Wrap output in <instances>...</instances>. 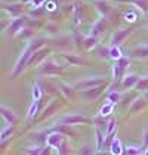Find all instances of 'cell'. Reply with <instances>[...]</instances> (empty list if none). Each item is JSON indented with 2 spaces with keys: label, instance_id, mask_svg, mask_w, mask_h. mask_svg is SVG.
I'll return each instance as SVG.
<instances>
[{
  "label": "cell",
  "instance_id": "1",
  "mask_svg": "<svg viewBox=\"0 0 148 155\" xmlns=\"http://www.w3.org/2000/svg\"><path fill=\"white\" fill-rule=\"evenodd\" d=\"M105 83V77H86V78H82L80 81L74 84V89L76 90H89V89H93V87H99Z\"/></svg>",
  "mask_w": 148,
  "mask_h": 155
},
{
  "label": "cell",
  "instance_id": "2",
  "mask_svg": "<svg viewBox=\"0 0 148 155\" xmlns=\"http://www.w3.org/2000/svg\"><path fill=\"white\" fill-rule=\"evenodd\" d=\"M34 52L31 50V48L27 45L24 49V52L21 53V56H19V59H18V62H16V65H15V68H13V71H12V78H15L16 75H19L21 72L25 70V67L28 65V62H30V58H31V55H33Z\"/></svg>",
  "mask_w": 148,
  "mask_h": 155
},
{
  "label": "cell",
  "instance_id": "3",
  "mask_svg": "<svg viewBox=\"0 0 148 155\" xmlns=\"http://www.w3.org/2000/svg\"><path fill=\"white\" fill-rule=\"evenodd\" d=\"M61 124H68V126H73V124H79V123H92V120L82 115V114H68V115H64L59 118Z\"/></svg>",
  "mask_w": 148,
  "mask_h": 155
},
{
  "label": "cell",
  "instance_id": "4",
  "mask_svg": "<svg viewBox=\"0 0 148 155\" xmlns=\"http://www.w3.org/2000/svg\"><path fill=\"white\" fill-rule=\"evenodd\" d=\"M130 31H132V28H122V30L114 31L113 36H111V38H110L111 48H113V46H117V48H119V46L124 41V38L130 34Z\"/></svg>",
  "mask_w": 148,
  "mask_h": 155
},
{
  "label": "cell",
  "instance_id": "5",
  "mask_svg": "<svg viewBox=\"0 0 148 155\" xmlns=\"http://www.w3.org/2000/svg\"><path fill=\"white\" fill-rule=\"evenodd\" d=\"M24 22H25L24 16H18V18L12 19V21L9 22V27H8V34H9L11 37L15 36L18 31H21V28H22Z\"/></svg>",
  "mask_w": 148,
  "mask_h": 155
},
{
  "label": "cell",
  "instance_id": "6",
  "mask_svg": "<svg viewBox=\"0 0 148 155\" xmlns=\"http://www.w3.org/2000/svg\"><path fill=\"white\" fill-rule=\"evenodd\" d=\"M61 70V67H58L55 62H52V61H46V62H43L42 64V67H40V74H45V75H53V74H56V72Z\"/></svg>",
  "mask_w": 148,
  "mask_h": 155
},
{
  "label": "cell",
  "instance_id": "7",
  "mask_svg": "<svg viewBox=\"0 0 148 155\" xmlns=\"http://www.w3.org/2000/svg\"><path fill=\"white\" fill-rule=\"evenodd\" d=\"M139 75L135 74V72H130V74H127L126 77L123 78V81H122V86H123V89H132V87H136V84L139 81Z\"/></svg>",
  "mask_w": 148,
  "mask_h": 155
},
{
  "label": "cell",
  "instance_id": "8",
  "mask_svg": "<svg viewBox=\"0 0 148 155\" xmlns=\"http://www.w3.org/2000/svg\"><path fill=\"white\" fill-rule=\"evenodd\" d=\"M65 139H64V136H62L61 133H56V131H53L52 134H49L48 136V139H46V143L49 145L50 148H59L61 146V143L64 142Z\"/></svg>",
  "mask_w": 148,
  "mask_h": 155
},
{
  "label": "cell",
  "instance_id": "9",
  "mask_svg": "<svg viewBox=\"0 0 148 155\" xmlns=\"http://www.w3.org/2000/svg\"><path fill=\"white\" fill-rule=\"evenodd\" d=\"M105 28H107V19L105 18H102V19H98L95 24L92 25V33H90V36L93 37H99L104 31H105Z\"/></svg>",
  "mask_w": 148,
  "mask_h": 155
},
{
  "label": "cell",
  "instance_id": "10",
  "mask_svg": "<svg viewBox=\"0 0 148 155\" xmlns=\"http://www.w3.org/2000/svg\"><path fill=\"white\" fill-rule=\"evenodd\" d=\"M0 112H2V117L6 120L11 126H13L15 123H16V120H18V117H16V114L13 112L11 108L5 107V105H2V108H0Z\"/></svg>",
  "mask_w": 148,
  "mask_h": 155
},
{
  "label": "cell",
  "instance_id": "11",
  "mask_svg": "<svg viewBox=\"0 0 148 155\" xmlns=\"http://www.w3.org/2000/svg\"><path fill=\"white\" fill-rule=\"evenodd\" d=\"M130 56H133V58H148V46H136L130 50Z\"/></svg>",
  "mask_w": 148,
  "mask_h": 155
},
{
  "label": "cell",
  "instance_id": "12",
  "mask_svg": "<svg viewBox=\"0 0 148 155\" xmlns=\"http://www.w3.org/2000/svg\"><path fill=\"white\" fill-rule=\"evenodd\" d=\"M111 154L113 155H122L123 154V146H122V140L120 139H114L110 145Z\"/></svg>",
  "mask_w": 148,
  "mask_h": 155
},
{
  "label": "cell",
  "instance_id": "13",
  "mask_svg": "<svg viewBox=\"0 0 148 155\" xmlns=\"http://www.w3.org/2000/svg\"><path fill=\"white\" fill-rule=\"evenodd\" d=\"M62 58L67 61L68 64H71V65H80V64H85V61L82 59V58H79V56H76V55H71V53H64Z\"/></svg>",
  "mask_w": 148,
  "mask_h": 155
},
{
  "label": "cell",
  "instance_id": "14",
  "mask_svg": "<svg viewBox=\"0 0 148 155\" xmlns=\"http://www.w3.org/2000/svg\"><path fill=\"white\" fill-rule=\"evenodd\" d=\"M6 11H8V13L12 16V18H18L19 15H21V11H22V6L21 5H11V6H8V8H5Z\"/></svg>",
  "mask_w": 148,
  "mask_h": 155
},
{
  "label": "cell",
  "instance_id": "15",
  "mask_svg": "<svg viewBox=\"0 0 148 155\" xmlns=\"http://www.w3.org/2000/svg\"><path fill=\"white\" fill-rule=\"evenodd\" d=\"M101 90H102V86L99 87H93V89H89V90H85V97L86 99H96L99 95H101Z\"/></svg>",
  "mask_w": 148,
  "mask_h": 155
},
{
  "label": "cell",
  "instance_id": "16",
  "mask_svg": "<svg viewBox=\"0 0 148 155\" xmlns=\"http://www.w3.org/2000/svg\"><path fill=\"white\" fill-rule=\"evenodd\" d=\"M95 6L98 8L99 12L104 15V18H107V15H108V12H110V6H108L104 0H96V2H95Z\"/></svg>",
  "mask_w": 148,
  "mask_h": 155
},
{
  "label": "cell",
  "instance_id": "17",
  "mask_svg": "<svg viewBox=\"0 0 148 155\" xmlns=\"http://www.w3.org/2000/svg\"><path fill=\"white\" fill-rule=\"evenodd\" d=\"M123 72L124 70L117 64V62H114V65H113V78L116 80V81H119L122 77H123Z\"/></svg>",
  "mask_w": 148,
  "mask_h": 155
},
{
  "label": "cell",
  "instance_id": "18",
  "mask_svg": "<svg viewBox=\"0 0 148 155\" xmlns=\"http://www.w3.org/2000/svg\"><path fill=\"white\" fill-rule=\"evenodd\" d=\"M95 133H96V151H101L102 145L105 143V140H104V131H102V129L96 127Z\"/></svg>",
  "mask_w": 148,
  "mask_h": 155
},
{
  "label": "cell",
  "instance_id": "19",
  "mask_svg": "<svg viewBox=\"0 0 148 155\" xmlns=\"http://www.w3.org/2000/svg\"><path fill=\"white\" fill-rule=\"evenodd\" d=\"M96 41H98V37H93V36L86 37L85 41H83V48L86 49V50H90V49L96 45Z\"/></svg>",
  "mask_w": 148,
  "mask_h": 155
},
{
  "label": "cell",
  "instance_id": "20",
  "mask_svg": "<svg viewBox=\"0 0 148 155\" xmlns=\"http://www.w3.org/2000/svg\"><path fill=\"white\" fill-rule=\"evenodd\" d=\"M136 89H138L139 92H147L148 90V77H141L138 84H136Z\"/></svg>",
  "mask_w": 148,
  "mask_h": 155
},
{
  "label": "cell",
  "instance_id": "21",
  "mask_svg": "<svg viewBox=\"0 0 148 155\" xmlns=\"http://www.w3.org/2000/svg\"><path fill=\"white\" fill-rule=\"evenodd\" d=\"M124 152H126V155H141L142 154V149L139 146H126Z\"/></svg>",
  "mask_w": 148,
  "mask_h": 155
},
{
  "label": "cell",
  "instance_id": "22",
  "mask_svg": "<svg viewBox=\"0 0 148 155\" xmlns=\"http://www.w3.org/2000/svg\"><path fill=\"white\" fill-rule=\"evenodd\" d=\"M116 127H117V121L113 118L108 121V127L105 129V134L107 136H111V134H114L116 133Z\"/></svg>",
  "mask_w": 148,
  "mask_h": 155
},
{
  "label": "cell",
  "instance_id": "23",
  "mask_svg": "<svg viewBox=\"0 0 148 155\" xmlns=\"http://www.w3.org/2000/svg\"><path fill=\"white\" fill-rule=\"evenodd\" d=\"M110 58L114 61H119L120 58H123L122 56V52H120V49L117 48V46H113V48L110 49Z\"/></svg>",
  "mask_w": 148,
  "mask_h": 155
},
{
  "label": "cell",
  "instance_id": "24",
  "mask_svg": "<svg viewBox=\"0 0 148 155\" xmlns=\"http://www.w3.org/2000/svg\"><path fill=\"white\" fill-rule=\"evenodd\" d=\"M37 108H39V101H34V102L31 104L30 109H28V115H27V120H31L33 117H36Z\"/></svg>",
  "mask_w": 148,
  "mask_h": 155
},
{
  "label": "cell",
  "instance_id": "25",
  "mask_svg": "<svg viewBox=\"0 0 148 155\" xmlns=\"http://www.w3.org/2000/svg\"><path fill=\"white\" fill-rule=\"evenodd\" d=\"M70 154V146H68V142L64 140L61 143V146L58 148V155H68Z\"/></svg>",
  "mask_w": 148,
  "mask_h": 155
},
{
  "label": "cell",
  "instance_id": "26",
  "mask_svg": "<svg viewBox=\"0 0 148 155\" xmlns=\"http://www.w3.org/2000/svg\"><path fill=\"white\" fill-rule=\"evenodd\" d=\"M43 45H45V40H43V38H37V40H34V41H31L28 46L31 48L33 52H37V49L40 48V46H43Z\"/></svg>",
  "mask_w": 148,
  "mask_h": 155
},
{
  "label": "cell",
  "instance_id": "27",
  "mask_svg": "<svg viewBox=\"0 0 148 155\" xmlns=\"http://www.w3.org/2000/svg\"><path fill=\"white\" fill-rule=\"evenodd\" d=\"M108 101H110L111 104H117L120 101V93L119 92H110L108 93Z\"/></svg>",
  "mask_w": 148,
  "mask_h": 155
},
{
  "label": "cell",
  "instance_id": "28",
  "mask_svg": "<svg viewBox=\"0 0 148 155\" xmlns=\"http://www.w3.org/2000/svg\"><path fill=\"white\" fill-rule=\"evenodd\" d=\"M113 107H114V104H107L105 107L101 108V115L102 117H105V115H108V114H111V111H113Z\"/></svg>",
  "mask_w": 148,
  "mask_h": 155
},
{
  "label": "cell",
  "instance_id": "29",
  "mask_svg": "<svg viewBox=\"0 0 148 155\" xmlns=\"http://www.w3.org/2000/svg\"><path fill=\"white\" fill-rule=\"evenodd\" d=\"M59 87H61L62 93L67 96V97H71V93H73V90H71V87H70V86H67L65 83H61V84H59Z\"/></svg>",
  "mask_w": 148,
  "mask_h": 155
},
{
  "label": "cell",
  "instance_id": "30",
  "mask_svg": "<svg viewBox=\"0 0 148 155\" xmlns=\"http://www.w3.org/2000/svg\"><path fill=\"white\" fill-rule=\"evenodd\" d=\"M104 117L101 115V117H98V118L93 120V123L96 124V127H99V129H107V126H108V123H105V120H102Z\"/></svg>",
  "mask_w": 148,
  "mask_h": 155
},
{
  "label": "cell",
  "instance_id": "31",
  "mask_svg": "<svg viewBox=\"0 0 148 155\" xmlns=\"http://www.w3.org/2000/svg\"><path fill=\"white\" fill-rule=\"evenodd\" d=\"M13 130H15V127H13V126H11V127H8V129H5V130L2 131V134H0V139H2V140L8 139V136H11V134L13 133Z\"/></svg>",
  "mask_w": 148,
  "mask_h": 155
},
{
  "label": "cell",
  "instance_id": "32",
  "mask_svg": "<svg viewBox=\"0 0 148 155\" xmlns=\"http://www.w3.org/2000/svg\"><path fill=\"white\" fill-rule=\"evenodd\" d=\"M42 97V90H40V87H39V84H34L33 86V99L34 101H39Z\"/></svg>",
  "mask_w": 148,
  "mask_h": 155
},
{
  "label": "cell",
  "instance_id": "33",
  "mask_svg": "<svg viewBox=\"0 0 148 155\" xmlns=\"http://www.w3.org/2000/svg\"><path fill=\"white\" fill-rule=\"evenodd\" d=\"M98 55L101 56V58H110V49L108 48H101L98 49Z\"/></svg>",
  "mask_w": 148,
  "mask_h": 155
},
{
  "label": "cell",
  "instance_id": "34",
  "mask_svg": "<svg viewBox=\"0 0 148 155\" xmlns=\"http://www.w3.org/2000/svg\"><path fill=\"white\" fill-rule=\"evenodd\" d=\"M40 149H42V148H25L24 149V152L27 155H40Z\"/></svg>",
  "mask_w": 148,
  "mask_h": 155
},
{
  "label": "cell",
  "instance_id": "35",
  "mask_svg": "<svg viewBox=\"0 0 148 155\" xmlns=\"http://www.w3.org/2000/svg\"><path fill=\"white\" fill-rule=\"evenodd\" d=\"M116 62H117V64H119V65H120V67H122L123 70H126L130 61H129V58H120V59H119V61H116Z\"/></svg>",
  "mask_w": 148,
  "mask_h": 155
},
{
  "label": "cell",
  "instance_id": "36",
  "mask_svg": "<svg viewBox=\"0 0 148 155\" xmlns=\"http://www.w3.org/2000/svg\"><path fill=\"white\" fill-rule=\"evenodd\" d=\"M31 36H33V30H30V28H24L22 33H19L21 38H27V37H31Z\"/></svg>",
  "mask_w": 148,
  "mask_h": 155
},
{
  "label": "cell",
  "instance_id": "37",
  "mask_svg": "<svg viewBox=\"0 0 148 155\" xmlns=\"http://www.w3.org/2000/svg\"><path fill=\"white\" fill-rule=\"evenodd\" d=\"M80 155H93V149L90 146H83L80 149Z\"/></svg>",
  "mask_w": 148,
  "mask_h": 155
},
{
  "label": "cell",
  "instance_id": "38",
  "mask_svg": "<svg viewBox=\"0 0 148 155\" xmlns=\"http://www.w3.org/2000/svg\"><path fill=\"white\" fill-rule=\"evenodd\" d=\"M40 155H52L50 154V146H43L42 149H40Z\"/></svg>",
  "mask_w": 148,
  "mask_h": 155
},
{
  "label": "cell",
  "instance_id": "39",
  "mask_svg": "<svg viewBox=\"0 0 148 155\" xmlns=\"http://www.w3.org/2000/svg\"><path fill=\"white\" fill-rule=\"evenodd\" d=\"M144 145L148 146V127L145 129V131H144Z\"/></svg>",
  "mask_w": 148,
  "mask_h": 155
},
{
  "label": "cell",
  "instance_id": "40",
  "mask_svg": "<svg viewBox=\"0 0 148 155\" xmlns=\"http://www.w3.org/2000/svg\"><path fill=\"white\" fill-rule=\"evenodd\" d=\"M133 2H145V0H133Z\"/></svg>",
  "mask_w": 148,
  "mask_h": 155
},
{
  "label": "cell",
  "instance_id": "41",
  "mask_svg": "<svg viewBox=\"0 0 148 155\" xmlns=\"http://www.w3.org/2000/svg\"><path fill=\"white\" fill-rule=\"evenodd\" d=\"M145 99H147V101H148V93H145Z\"/></svg>",
  "mask_w": 148,
  "mask_h": 155
}]
</instances>
